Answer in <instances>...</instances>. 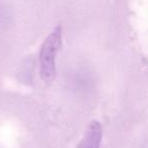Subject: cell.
Segmentation results:
<instances>
[{
    "label": "cell",
    "mask_w": 148,
    "mask_h": 148,
    "mask_svg": "<svg viewBox=\"0 0 148 148\" xmlns=\"http://www.w3.org/2000/svg\"><path fill=\"white\" fill-rule=\"evenodd\" d=\"M62 46V27H56L43 42L40 52V72L44 82H52L56 77V57Z\"/></svg>",
    "instance_id": "1"
},
{
    "label": "cell",
    "mask_w": 148,
    "mask_h": 148,
    "mask_svg": "<svg viewBox=\"0 0 148 148\" xmlns=\"http://www.w3.org/2000/svg\"><path fill=\"white\" fill-rule=\"evenodd\" d=\"M103 138V128L99 122L92 121L86 128L77 148H99Z\"/></svg>",
    "instance_id": "2"
}]
</instances>
